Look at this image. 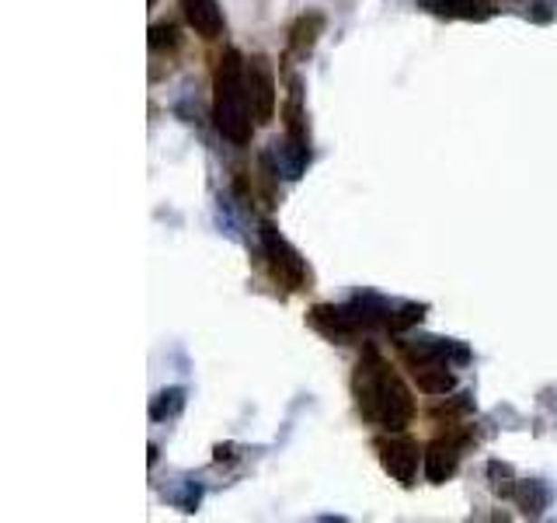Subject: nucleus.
Listing matches in <instances>:
<instances>
[{"instance_id": "18", "label": "nucleus", "mask_w": 557, "mask_h": 523, "mask_svg": "<svg viewBox=\"0 0 557 523\" xmlns=\"http://www.w3.org/2000/svg\"><path fill=\"white\" fill-rule=\"evenodd\" d=\"M150 4H157V0H150Z\"/></svg>"}, {"instance_id": "15", "label": "nucleus", "mask_w": 557, "mask_h": 523, "mask_svg": "<svg viewBox=\"0 0 557 523\" xmlns=\"http://www.w3.org/2000/svg\"><path fill=\"white\" fill-rule=\"evenodd\" d=\"M178 24L175 22H157L150 28V49H178Z\"/></svg>"}, {"instance_id": "14", "label": "nucleus", "mask_w": 557, "mask_h": 523, "mask_svg": "<svg viewBox=\"0 0 557 523\" xmlns=\"http://www.w3.org/2000/svg\"><path fill=\"white\" fill-rule=\"evenodd\" d=\"M488 478H491V492L495 496H502V499H513L515 496V478L509 471V464H498V460H491L488 464Z\"/></svg>"}, {"instance_id": "9", "label": "nucleus", "mask_w": 557, "mask_h": 523, "mask_svg": "<svg viewBox=\"0 0 557 523\" xmlns=\"http://www.w3.org/2000/svg\"><path fill=\"white\" fill-rule=\"evenodd\" d=\"M422 7L428 15L456 18V22H488L491 15H495V7L477 4V0H425Z\"/></svg>"}, {"instance_id": "12", "label": "nucleus", "mask_w": 557, "mask_h": 523, "mask_svg": "<svg viewBox=\"0 0 557 523\" xmlns=\"http://www.w3.org/2000/svg\"><path fill=\"white\" fill-rule=\"evenodd\" d=\"M513 499L519 502V509H523V513L536 517V513H543V509H547L551 492H547V485H543V481H519V485H515Z\"/></svg>"}, {"instance_id": "5", "label": "nucleus", "mask_w": 557, "mask_h": 523, "mask_svg": "<svg viewBox=\"0 0 557 523\" xmlns=\"http://www.w3.org/2000/svg\"><path fill=\"white\" fill-rule=\"evenodd\" d=\"M247 98H251V112L254 122H272L275 115V73L265 56H251L247 60Z\"/></svg>"}, {"instance_id": "11", "label": "nucleus", "mask_w": 557, "mask_h": 523, "mask_svg": "<svg viewBox=\"0 0 557 523\" xmlns=\"http://www.w3.org/2000/svg\"><path fill=\"white\" fill-rule=\"evenodd\" d=\"M415 381L422 387L425 394H449L453 387H456V377H453V370L449 363H425V366H415Z\"/></svg>"}, {"instance_id": "10", "label": "nucleus", "mask_w": 557, "mask_h": 523, "mask_svg": "<svg viewBox=\"0 0 557 523\" xmlns=\"http://www.w3.org/2000/svg\"><path fill=\"white\" fill-rule=\"evenodd\" d=\"M324 15L321 11H307V15H300L296 22H293V32H290V46L296 56H311L313 46H317V39L324 35Z\"/></svg>"}, {"instance_id": "16", "label": "nucleus", "mask_w": 557, "mask_h": 523, "mask_svg": "<svg viewBox=\"0 0 557 523\" xmlns=\"http://www.w3.org/2000/svg\"><path fill=\"white\" fill-rule=\"evenodd\" d=\"M422 315H425L422 304H408V307H401L398 315H390L387 328H390V332H408V328H415V324L422 321Z\"/></svg>"}, {"instance_id": "7", "label": "nucleus", "mask_w": 557, "mask_h": 523, "mask_svg": "<svg viewBox=\"0 0 557 523\" xmlns=\"http://www.w3.org/2000/svg\"><path fill=\"white\" fill-rule=\"evenodd\" d=\"M181 15H185L188 28L202 39L223 35V11L216 0H181Z\"/></svg>"}, {"instance_id": "17", "label": "nucleus", "mask_w": 557, "mask_h": 523, "mask_svg": "<svg viewBox=\"0 0 557 523\" xmlns=\"http://www.w3.org/2000/svg\"><path fill=\"white\" fill-rule=\"evenodd\" d=\"M216 460H234V447H230V443H226V447H216Z\"/></svg>"}, {"instance_id": "8", "label": "nucleus", "mask_w": 557, "mask_h": 523, "mask_svg": "<svg viewBox=\"0 0 557 523\" xmlns=\"http://www.w3.org/2000/svg\"><path fill=\"white\" fill-rule=\"evenodd\" d=\"M286 133H290V143H293V154H296V164L303 168L307 158H311V147H307V115L300 109V84L293 81V94L290 102H286Z\"/></svg>"}, {"instance_id": "2", "label": "nucleus", "mask_w": 557, "mask_h": 523, "mask_svg": "<svg viewBox=\"0 0 557 523\" xmlns=\"http://www.w3.org/2000/svg\"><path fill=\"white\" fill-rule=\"evenodd\" d=\"M251 98H247V60L237 49H223L213 73V119L230 143H251Z\"/></svg>"}, {"instance_id": "13", "label": "nucleus", "mask_w": 557, "mask_h": 523, "mask_svg": "<svg viewBox=\"0 0 557 523\" xmlns=\"http://www.w3.org/2000/svg\"><path fill=\"white\" fill-rule=\"evenodd\" d=\"M181 409H185V391H181V387H171V391H160L154 398L150 415H154V419H171V415H178Z\"/></svg>"}, {"instance_id": "6", "label": "nucleus", "mask_w": 557, "mask_h": 523, "mask_svg": "<svg viewBox=\"0 0 557 523\" xmlns=\"http://www.w3.org/2000/svg\"><path fill=\"white\" fill-rule=\"evenodd\" d=\"M460 450H464V436H439L425 447V478L443 485L446 478L456 475L460 468Z\"/></svg>"}, {"instance_id": "1", "label": "nucleus", "mask_w": 557, "mask_h": 523, "mask_svg": "<svg viewBox=\"0 0 557 523\" xmlns=\"http://www.w3.org/2000/svg\"><path fill=\"white\" fill-rule=\"evenodd\" d=\"M356 394H359V409H362V415L390 432H401L404 426L411 422V415H415L411 391L404 387V381L398 373H390V366L383 363L373 349H370L366 360L359 363Z\"/></svg>"}, {"instance_id": "3", "label": "nucleus", "mask_w": 557, "mask_h": 523, "mask_svg": "<svg viewBox=\"0 0 557 523\" xmlns=\"http://www.w3.org/2000/svg\"><path fill=\"white\" fill-rule=\"evenodd\" d=\"M262 245H265L272 276H275L283 286H290V290H303V286L311 283V273H307L303 258L296 255V248H293L290 241L272 228V224H262Z\"/></svg>"}, {"instance_id": "4", "label": "nucleus", "mask_w": 557, "mask_h": 523, "mask_svg": "<svg viewBox=\"0 0 557 523\" xmlns=\"http://www.w3.org/2000/svg\"><path fill=\"white\" fill-rule=\"evenodd\" d=\"M377 454L383 471L394 481H401V485L415 481V475H418V443H411L408 436H379Z\"/></svg>"}]
</instances>
